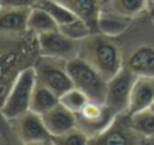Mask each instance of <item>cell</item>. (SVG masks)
<instances>
[{"label":"cell","mask_w":154,"mask_h":145,"mask_svg":"<svg viewBox=\"0 0 154 145\" xmlns=\"http://www.w3.org/2000/svg\"><path fill=\"white\" fill-rule=\"evenodd\" d=\"M66 68L73 87L81 90L92 102L104 103L107 91V79L80 56L66 61Z\"/></svg>","instance_id":"obj_3"},{"label":"cell","mask_w":154,"mask_h":145,"mask_svg":"<svg viewBox=\"0 0 154 145\" xmlns=\"http://www.w3.org/2000/svg\"><path fill=\"white\" fill-rule=\"evenodd\" d=\"M12 64V57H8V58H0V77L5 76L8 68Z\"/></svg>","instance_id":"obj_26"},{"label":"cell","mask_w":154,"mask_h":145,"mask_svg":"<svg viewBox=\"0 0 154 145\" xmlns=\"http://www.w3.org/2000/svg\"><path fill=\"white\" fill-rule=\"evenodd\" d=\"M104 2H107V0H103V3H104Z\"/></svg>","instance_id":"obj_30"},{"label":"cell","mask_w":154,"mask_h":145,"mask_svg":"<svg viewBox=\"0 0 154 145\" xmlns=\"http://www.w3.org/2000/svg\"><path fill=\"white\" fill-rule=\"evenodd\" d=\"M58 103H60V95H57L50 88H48L46 86L37 81V84L34 87V91H32L30 110L43 115L46 111L53 109Z\"/></svg>","instance_id":"obj_16"},{"label":"cell","mask_w":154,"mask_h":145,"mask_svg":"<svg viewBox=\"0 0 154 145\" xmlns=\"http://www.w3.org/2000/svg\"><path fill=\"white\" fill-rule=\"evenodd\" d=\"M150 110H153V111H154V102H153V105H152V107H150Z\"/></svg>","instance_id":"obj_27"},{"label":"cell","mask_w":154,"mask_h":145,"mask_svg":"<svg viewBox=\"0 0 154 145\" xmlns=\"http://www.w3.org/2000/svg\"><path fill=\"white\" fill-rule=\"evenodd\" d=\"M38 0H3V5H12V7H34Z\"/></svg>","instance_id":"obj_25"},{"label":"cell","mask_w":154,"mask_h":145,"mask_svg":"<svg viewBox=\"0 0 154 145\" xmlns=\"http://www.w3.org/2000/svg\"><path fill=\"white\" fill-rule=\"evenodd\" d=\"M137 76L138 75H135L130 68L125 65L116 75L107 80L104 103L108 107H111L118 115L119 114H128L131 90H133Z\"/></svg>","instance_id":"obj_5"},{"label":"cell","mask_w":154,"mask_h":145,"mask_svg":"<svg viewBox=\"0 0 154 145\" xmlns=\"http://www.w3.org/2000/svg\"><path fill=\"white\" fill-rule=\"evenodd\" d=\"M135 75L154 76V46L142 45L135 48L125 61Z\"/></svg>","instance_id":"obj_14"},{"label":"cell","mask_w":154,"mask_h":145,"mask_svg":"<svg viewBox=\"0 0 154 145\" xmlns=\"http://www.w3.org/2000/svg\"><path fill=\"white\" fill-rule=\"evenodd\" d=\"M35 84H37V75L34 67H27L16 73L10 94L0 109V114L7 121L16 118L30 110Z\"/></svg>","instance_id":"obj_2"},{"label":"cell","mask_w":154,"mask_h":145,"mask_svg":"<svg viewBox=\"0 0 154 145\" xmlns=\"http://www.w3.org/2000/svg\"><path fill=\"white\" fill-rule=\"evenodd\" d=\"M58 29L61 30L65 35H68L69 38L76 39V41H82L84 38H87L88 35L95 33L92 27L81 18H75L73 20L58 26Z\"/></svg>","instance_id":"obj_22"},{"label":"cell","mask_w":154,"mask_h":145,"mask_svg":"<svg viewBox=\"0 0 154 145\" xmlns=\"http://www.w3.org/2000/svg\"><path fill=\"white\" fill-rule=\"evenodd\" d=\"M103 7L134 19L147 10L149 0H107L103 3Z\"/></svg>","instance_id":"obj_18"},{"label":"cell","mask_w":154,"mask_h":145,"mask_svg":"<svg viewBox=\"0 0 154 145\" xmlns=\"http://www.w3.org/2000/svg\"><path fill=\"white\" fill-rule=\"evenodd\" d=\"M154 102V76L138 75L134 81L130 96L128 114L147 110Z\"/></svg>","instance_id":"obj_9"},{"label":"cell","mask_w":154,"mask_h":145,"mask_svg":"<svg viewBox=\"0 0 154 145\" xmlns=\"http://www.w3.org/2000/svg\"><path fill=\"white\" fill-rule=\"evenodd\" d=\"M53 144H66V145L89 144V137H88L79 126H76V128H73L72 130L66 132L65 134L58 136V137H54Z\"/></svg>","instance_id":"obj_23"},{"label":"cell","mask_w":154,"mask_h":145,"mask_svg":"<svg viewBox=\"0 0 154 145\" xmlns=\"http://www.w3.org/2000/svg\"><path fill=\"white\" fill-rule=\"evenodd\" d=\"M37 37L41 56L69 61V60L77 57L80 53L81 41L72 39L68 35H65L60 29L43 33Z\"/></svg>","instance_id":"obj_8"},{"label":"cell","mask_w":154,"mask_h":145,"mask_svg":"<svg viewBox=\"0 0 154 145\" xmlns=\"http://www.w3.org/2000/svg\"><path fill=\"white\" fill-rule=\"evenodd\" d=\"M2 5H3V0H0V7H2Z\"/></svg>","instance_id":"obj_28"},{"label":"cell","mask_w":154,"mask_h":145,"mask_svg":"<svg viewBox=\"0 0 154 145\" xmlns=\"http://www.w3.org/2000/svg\"><path fill=\"white\" fill-rule=\"evenodd\" d=\"M56 29H58V24L51 18V15L48 11H45L43 8L38 7V5L31 7L29 22H27V30L34 33L35 35H39Z\"/></svg>","instance_id":"obj_17"},{"label":"cell","mask_w":154,"mask_h":145,"mask_svg":"<svg viewBox=\"0 0 154 145\" xmlns=\"http://www.w3.org/2000/svg\"><path fill=\"white\" fill-rule=\"evenodd\" d=\"M79 56L96 68L107 80L125 67L119 43L115 38L101 33H92L81 41Z\"/></svg>","instance_id":"obj_1"},{"label":"cell","mask_w":154,"mask_h":145,"mask_svg":"<svg viewBox=\"0 0 154 145\" xmlns=\"http://www.w3.org/2000/svg\"><path fill=\"white\" fill-rule=\"evenodd\" d=\"M70 10L77 18H81L96 33V22L103 10V0H58Z\"/></svg>","instance_id":"obj_15"},{"label":"cell","mask_w":154,"mask_h":145,"mask_svg":"<svg viewBox=\"0 0 154 145\" xmlns=\"http://www.w3.org/2000/svg\"><path fill=\"white\" fill-rule=\"evenodd\" d=\"M29 7H0V31L2 33H22L27 30L30 15Z\"/></svg>","instance_id":"obj_13"},{"label":"cell","mask_w":154,"mask_h":145,"mask_svg":"<svg viewBox=\"0 0 154 145\" xmlns=\"http://www.w3.org/2000/svg\"><path fill=\"white\" fill-rule=\"evenodd\" d=\"M32 67L35 69L38 83L46 86L57 95L64 94L73 87L72 79L66 68V61L64 60L41 56Z\"/></svg>","instance_id":"obj_4"},{"label":"cell","mask_w":154,"mask_h":145,"mask_svg":"<svg viewBox=\"0 0 154 145\" xmlns=\"http://www.w3.org/2000/svg\"><path fill=\"white\" fill-rule=\"evenodd\" d=\"M120 119H122V114L116 115L114 122H112L100 136L93 138L92 143H95V144H128V143H133L134 141L133 133H137V132L130 125V115H128V118H127V122L120 121Z\"/></svg>","instance_id":"obj_12"},{"label":"cell","mask_w":154,"mask_h":145,"mask_svg":"<svg viewBox=\"0 0 154 145\" xmlns=\"http://www.w3.org/2000/svg\"><path fill=\"white\" fill-rule=\"evenodd\" d=\"M42 118L53 138L65 134L66 132L77 126L76 114L68 110L66 107H64L61 103H58L53 109L46 111L42 115Z\"/></svg>","instance_id":"obj_10"},{"label":"cell","mask_w":154,"mask_h":145,"mask_svg":"<svg viewBox=\"0 0 154 145\" xmlns=\"http://www.w3.org/2000/svg\"><path fill=\"white\" fill-rule=\"evenodd\" d=\"M118 114L106 103L92 102L85 105L81 111L76 114L77 126L89 137V144L93 138L100 136L114 122Z\"/></svg>","instance_id":"obj_6"},{"label":"cell","mask_w":154,"mask_h":145,"mask_svg":"<svg viewBox=\"0 0 154 145\" xmlns=\"http://www.w3.org/2000/svg\"><path fill=\"white\" fill-rule=\"evenodd\" d=\"M35 5H38V7L43 8L45 11H48L51 15V18L57 22L58 26L65 24V23H68V22L73 20L75 18H77L72 11L68 10L58 0H38Z\"/></svg>","instance_id":"obj_19"},{"label":"cell","mask_w":154,"mask_h":145,"mask_svg":"<svg viewBox=\"0 0 154 145\" xmlns=\"http://www.w3.org/2000/svg\"><path fill=\"white\" fill-rule=\"evenodd\" d=\"M14 134L22 144H45L53 143V137L49 133L41 114L32 110L10 119Z\"/></svg>","instance_id":"obj_7"},{"label":"cell","mask_w":154,"mask_h":145,"mask_svg":"<svg viewBox=\"0 0 154 145\" xmlns=\"http://www.w3.org/2000/svg\"><path fill=\"white\" fill-rule=\"evenodd\" d=\"M130 125L137 132V134L147 136V137L149 136H154V111L147 109V110L131 114Z\"/></svg>","instance_id":"obj_20"},{"label":"cell","mask_w":154,"mask_h":145,"mask_svg":"<svg viewBox=\"0 0 154 145\" xmlns=\"http://www.w3.org/2000/svg\"><path fill=\"white\" fill-rule=\"evenodd\" d=\"M89 102L91 99L87 96V94H84L81 90L76 88V87H72L60 95V103L75 114L81 111L85 107V105Z\"/></svg>","instance_id":"obj_21"},{"label":"cell","mask_w":154,"mask_h":145,"mask_svg":"<svg viewBox=\"0 0 154 145\" xmlns=\"http://www.w3.org/2000/svg\"><path fill=\"white\" fill-rule=\"evenodd\" d=\"M15 76H14V77H7V76H3V77H0V109H2V106L4 105L5 99H7L8 94H10L11 87H12V83H14V79H15Z\"/></svg>","instance_id":"obj_24"},{"label":"cell","mask_w":154,"mask_h":145,"mask_svg":"<svg viewBox=\"0 0 154 145\" xmlns=\"http://www.w3.org/2000/svg\"><path fill=\"white\" fill-rule=\"evenodd\" d=\"M153 19H154V11H153Z\"/></svg>","instance_id":"obj_29"},{"label":"cell","mask_w":154,"mask_h":145,"mask_svg":"<svg viewBox=\"0 0 154 145\" xmlns=\"http://www.w3.org/2000/svg\"><path fill=\"white\" fill-rule=\"evenodd\" d=\"M131 20H133L131 18L123 16L115 11L103 7V10L99 14L97 22H96V33H101V34L112 38L120 37L127 31V29L131 24Z\"/></svg>","instance_id":"obj_11"}]
</instances>
